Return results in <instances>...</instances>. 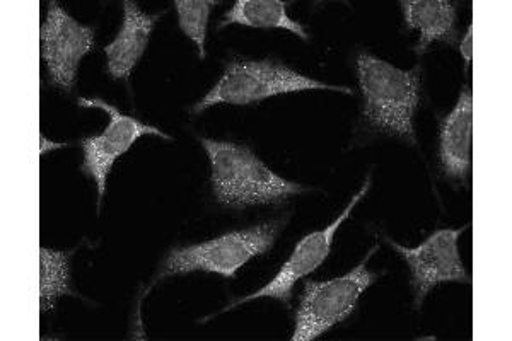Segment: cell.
I'll return each instance as SVG.
<instances>
[{"label": "cell", "mask_w": 512, "mask_h": 341, "mask_svg": "<svg viewBox=\"0 0 512 341\" xmlns=\"http://www.w3.org/2000/svg\"><path fill=\"white\" fill-rule=\"evenodd\" d=\"M200 144L209 156L212 193L227 209L280 205L308 191L274 173L246 145L212 139H200Z\"/></svg>", "instance_id": "obj_1"}, {"label": "cell", "mask_w": 512, "mask_h": 341, "mask_svg": "<svg viewBox=\"0 0 512 341\" xmlns=\"http://www.w3.org/2000/svg\"><path fill=\"white\" fill-rule=\"evenodd\" d=\"M361 87L362 118L369 127L417 144L414 116L420 105V65L402 70L373 53L361 52L355 60Z\"/></svg>", "instance_id": "obj_2"}, {"label": "cell", "mask_w": 512, "mask_h": 341, "mask_svg": "<svg viewBox=\"0 0 512 341\" xmlns=\"http://www.w3.org/2000/svg\"><path fill=\"white\" fill-rule=\"evenodd\" d=\"M301 91H335L352 94L350 87L333 86L303 76L291 67L277 64L274 60H233L226 65L224 74L216 86L193 106V115L216 105L248 106L262 103L280 94Z\"/></svg>", "instance_id": "obj_3"}, {"label": "cell", "mask_w": 512, "mask_h": 341, "mask_svg": "<svg viewBox=\"0 0 512 341\" xmlns=\"http://www.w3.org/2000/svg\"><path fill=\"white\" fill-rule=\"evenodd\" d=\"M284 226L286 220H270L260 226L226 232L204 243L171 249L161 265L156 282L193 272L217 273L224 278H236L246 263L258 256L267 255L274 248Z\"/></svg>", "instance_id": "obj_4"}, {"label": "cell", "mask_w": 512, "mask_h": 341, "mask_svg": "<svg viewBox=\"0 0 512 341\" xmlns=\"http://www.w3.org/2000/svg\"><path fill=\"white\" fill-rule=\"evenodd\" d=\"M379 244L367 251L366 258L354 270L342 277L315 282H304L303 295L296 313V328L292 341L318 340L332 330L333 326L344 323L355 313L362 294L378 280V275L367 270V263L378 251Z\"/></svg>", "instance_id": "obj_5"}, {"label": "cell", "mask_w": 512, "mask_h": 341, "mask_svg": "<svg viewBox=\"0 0 512 341\" xmlns=\"http://www.w3.org/2000/svg\"><path fill=\"white\" fill-rule=\"evenodd\" d=\"M470 222L460 229H439L425 239L417 248H407L395 243L393 239H386V243L395 249L403 260L407 261L412 273V289L415 295V307L420 309L427 294L437 285L446 282H460L472 284V277L466 272L461 261L458 241L463 232L470 229Z\"/></svg>", "instance_id": "obj_6"}, {"label": "cell", "mask_w": 512, "mask_h": 341, "mask_svg": "<svg viewBox=\"0 0 512 341\" xmlns=\"http://www.w3.org/2000/svg\"><path fill=\"white\" fill-rule=\"evenodd\" d=\"M371 188V176H367L366 183L362 185L361 190L355 193L349 205L345 207L344 212L338 215L337 219L333 220L330 226H326L321 231L311 232L296 244V248L289 256V260L282 265L279 273L275 275L274 280H270L265 287L256 290L253 294L246 295L239 301H234L229 306L222 309V313L231 311L234 307L246 304V302L255 301V299H275L287 307L291 306L292 295H294V287H296L299 280L309 277L311 273L316 272L332 253L333 239L337 234L340 226L344 224L345 220L349 219L355 205L361 202L362 198L366 197L367 191Z\"/></svg>", "instance_id": "obj_7"}, {"label": "cell", "mask_w": 512, "mask_h": 341, "mask_svg": "<svg viewBox=\"0 0 512 341\" xmlns=\"http://www.w3.org/2000/svg\"><path fill=\"white\" fill-rule=\"evenodd\" d=\"M79 106L99 108L110 116V123L101 135L88 137L81 142L82 151H84L82 171L91 176L96 183L98 205H101L106 195V181L118 157L127 154L132 149V145L146 135H154L164 140H171V137L168 133L161 132L159 128L139 122L134 116L123 115L115 106H111L103 99L79 98Z\"/></svg>", "instance_id": "obj_8"}, {"label": "cell", "mask_w": 512, "mask_h": 341, "mask_svg": "<svg viewBox=\"0 0 512 341\" xmlns=\"http://www.w3.org/2000/svg\"><path fill=\"white\" fill-rule=\"evenodd\" d=\"M40 43L50 84L70 93L82 58L94 50V29L72 18L59 2H50L40 28Z\"/></svg>", "instance_id": "obj_9"}, {"label": "cell", "mask_w": 512, "mask_h": 341, "mask_svg": "<svg viewBox=\"0 0 512 341\" xmlns=\"http://www.w3.org/2000/svg\"><path fill=\"white\" fill-rule=\"evenodd\" d=\"M439 161L444 174L451 180L465 183L472 171L473 91L461 89L458 103L439 128Z\"/></svg>", "instance_id": "obj_10"}, {"label": "cell", "mask_w": 512, "mask_h": 341, "mask_svg": "<svg viewBox=\"0 0 512 341\" xmlns=\"http://www.w3.org/2000/svg\"><path fill=\"white\" fill-rule=\"evenodd\" d=\"M163 14H147L132 2H123V24L117 38L106 45L105 53L108 58V74L117 81H128L134 74L135 67L144 57L152 31L156 28Z\"/></svg>", "instance_id": "obj_11"}, {"label": "cell", "mask_w": 512, "mask_h": 341, "mask_svg": "<svg viewBox=\"0 0 512 341\" xmlns=\"http://www.w3.org/2000/svg\"><path fill=\"white\" fill-rule=\"evenodd\" d=\"M403 19L410 31H419L415 52L422 53L434 41L453 45L458 38L456 19L458 9L448 0H403Z\"/></svg>", "instance_id": "obj_12"}, {"label": "cell", "mask_w": 512, "mask_h": 341, "mask_svg": "<svg viewBox=\"0 0 512 341\" xmlns=\"http://www.w3.org/2000/svg\"><path fill=\"white\" fill-rule=\"evenodd\" d=\"M287 6L289 2L282 0H238L226 12V16L219 23V29L226 28L229 24H241L246 28L256 29H286L301 40L308 41L306 29L287 14Z\"/></svg>", "instance_id": "obj_13"}, {"label": "cell", "mask_w": 512, "mask_h": 341, "mask_svg": "<svg viewBox=\"0 0 512 341\" xmlns=\"http://www.w3.org/2000/svg\"><path fill=\"white\" fill-rule=\"evenodd\" d=\"M70 251L40 248V311L53 313L64 295H76L70 287Z\"/></svg>", "instance_id": "obj_14"}, {"label": "cell", "mask_w": 512, "mask_h": 341, "mask_svg": "<svg viewBox=\"0 0 512 341\" xmlns=\"http://www.w3.org/2000/svg\"><path fill=\"white\" fill-rule=\"evenodd\" d=\"M216 0H176L175 9L178 14L180 29L195 43L200 60H205V40L209 26L210 11L217 6Z\"/></svg>", "instance_id": "obj_15"}, {"label": "cell", "mask_w": 512, "mask_h": 341, "mask_svg": "<svg viewBox=\"0 0 512 341\" xmlns=\"http://www.w3.org/2000/svg\"><path fill=\"white\" fill-rule=\"evenodd\" d=\"M460 53L463 60H465V74H468V72H470V67H472L473 58V24L468 26L465 38L461 40Z\"/></svg>", "instance_id": "obj_16"}]
</instances>
